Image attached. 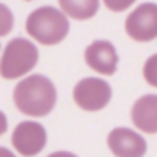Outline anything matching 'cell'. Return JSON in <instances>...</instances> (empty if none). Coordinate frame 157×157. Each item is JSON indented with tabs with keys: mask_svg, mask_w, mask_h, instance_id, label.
Masks as SVG:
<instances>
[{
	"mask_svg": "<svg viewBox=\"0 0 157 157\" xmlns=\"http://www.w3.org/2000/svg\"><path fill=\"white\" fill-rule=\"evenodd\" d=\"M13 102L26 117H46L54 111L57 102V91L50 78L43 74H32L21 80L13 91Z\"/></svg>",
	"mask_w": 157,
	"mask_h": 157,
	"instance_id": "6da1fadb",
	"label": "cell"
},
{
	"mask_svg": "<svg viewBox=\"0 0 157 157\" xmlns=\"http://www.w3.org/2000/svg\"><path fill=\"white\" fill-rule=\"evenodd\" d=\"M26 32L39 44L54 46L65 41V37L70 32V24L68 19L57 8L43 6L33 10L26 19Z\"/></svg>",
	"mask_w": 157,
	"mask_h": 157,
	"instance_id": "7a4b0ae2",
	"label": "cell"
},
{
	"mask_svg": "<svg viewBox=\"0 0 157 157\" xmlns=\"http://www.w3.org/2000/svg\"><path fill=\"white\" fill-rule=\"evenodd\" d=\"M37 61H39L37 46L30 39L15 37L6 44L4 54L0 57V76L4 80L22 78L35 68Z\"/></svg>",
	"mask_w": 157,
	"mask_h": 157,
	"instance_id": "3957f363",
	"label": "cell"
},
{
	"mask_svg": "<svg viewBox=\"0 0 157 157\" xmlns=\"http://www.w3.org/2000/svg\"><path fill=\"white\" fill-rule=\"evenodd\" d=\"M113 96L111 85L102 80V78H83L76 83L72 98L78 107H82L83 111H102Z\"/></svg>",
	"mask_w": 157,
	"mask_h": 157,
	"instance_id": "277c9868",
	"label": "cell"
},
{
	"mask_svg": "<svg viewBox=\"0 0 157 157\" xmlns=\"http://www.w3.org/2000/svg\"><path fill=\"white\" fill-rule=\"evenodd\" d=\"M126 33L137 43H150L157 37V6L144 2L137 6L126 19Z\"/></svg>",
	"mask_w": 157,
	"mask_h": 157,
	"instance_id": "5b68a950",
	"label": "cell"
},
{
	"mask_svg": "<svg viewBox=\"0 0 157 157\" xmlns=\"http://www.w3.org/2000/svg\"><path fill=\"white\" fill-rule=\"evenodd\" d=\"M11 144L21 155L33 157L46 146V129L41 122L24 120L17 124V128L13 129Z\"/></svg>",
	"mask_w": 157,
	"mask_h": 157,
	"instance_id": "8992f818",
	"label": "cell"
},
{
	"mask_svg": "<svg viewBox=\"0 0 157 157\" xmlns=\"http://www.w3.org/2000/svg\"><path fill=\"white\" fill-rule=\"evenodd\" d=\"M107 146L115 157H144L148 144L144 137L128 128H115L107 135Z\"/></svg>",
	"mask_w": 157,
	"mask_h": 157,
	"instance_id": "52a82bcc",
	"label": "cell"
},
{
	"mask_svg": "<svg viewBox=\"0 0 157 157\" xmlns=\"http://www.w3.org/2000/svg\"><path fill=\"white\" fill-rule=\"evenodd\" d=\"M85 63L102 76H113L118 68V54L109 41H93L85 48Z\"/></svg>",
	"mask_w": 157,
	"mask_h": 157,
	"instance_id": "ba28073f",
	"label": "cell"
},
{
	"mask_svg": "<svg viewBox=\"0 0 157 157\" xmlns=\"http://www.w3.org/2000/svg\"><path fill=\"white\" fill-rule=\"evenodd\" d=\"M131 120L142 133H157V96L144 94L131 107Z\"/></svg>",
	"mask_w": 157,
	"mask_h": 157,
	"instance_id": "9c48e42d",
	"label": "cell"
},
{
	"mask_svg": "<svg viewBox=\"0 0 157 157\" xmlns=\"http://www.w3.org/2000/svg\"><path fill=\"white\" fill-rule=\"evenodd\" d=\"M61 13L68 19L89 21L98 13L100 0H59Z\"/></svg>",
	"mask_w": 157,
	"mask_h": 157,
	"instance_id": "30bf717a",
	"label": "cell"
},
{
	"mask_svg": "<svg viewBox=\"0 0 157 157\" xmlns=\"http://www.w3.org/2000/svg\"><path fill=\"white\" fill-rule=\"evenodd\" d=\"M13 24H15V19L11 10L6 4H0V37L8 35L13 30Z\"/></svg>",
	"mask_w": 157,
	"mask_h": 157,
	"instance_id": "8fae6325",
	"label": "cell"
},
{
	"mask_svg": "<svg viewBox=\"0 0 157 157\" xmlns=\"http://www.w3.org/2000/svg\"><path fill=\"white\" fill-rule=\"evenodd\" d=\"M142 74H144V80L148 82V85L157 87V54L150 56V59L146 61L142 68Z\"/></svg>",
	"mask_w": 157,
	"mask_h": 157,
	"instance_id": "7c38bea8",
	"label": "cell"
},
{
	"mask_svg": "<svg viewBox=\"0 0 157 157\" xmlns=\"http://www.w3.org/2000/svg\"><path fill=\"white\" fill-rule=\"evenodd\" d=\"M105 4V8L109 11H115V13H120V11H126L129 6H133L137 0H102Z\"/></svg>",
	"mask_w": 157,
	"mask_h": 157,
	"instance_id": "4fadbf2b",
	"label": "cell"
},
{
	"mask_svg": "<svg viewBox=\"0 0 157 157\" xmlns=\"http://www.w3.org/2000/svg\"><path fill=\"white\" fill-rule=\"evenodd\" d=\"M6 131H8V118H6V115L2 111H0V137H2Z\"/></svg>",
	"mask_w": 157,
	"mask_h": 157,
	"instance_id": "5bb4252c",
	"label": "cell"
},
{
	"mask_svg": "<svg viewBox=\"0 0 157 157\" xmlns=\"http://www.w3.org/2000/svg\"><path fill=\"white\" fill-rule=\"evenodd\" d=\"M48 157H78V155H74V153H70V151H63V150H59V151L50 153Z\"/></svg>",
	"mask_w": 157,
	"mask_h": 157,
	"instance_id": "9a60e30c",
	"label": "cell"
},
{
	"mask_svg": "<svg viewBox=\"0 0 157 157\" xmlns=\"http://www.w3.org/2000/svg\"><path fill=\"white\" fill-rule=\"evenodd\" d=\"M0 157H17L11 150H8V148H4V146H0Z\"/></svg>",
	"mask_w": 157,
	"mask_h": 157,
	"instance_id": "2e32d148",
	"label": "cell"
},
{
	"mask_svg": "<svg viewBox=\"0 0 157 157\" xmlns=\"http://www.w3.org/2000/svg\"><path fill=\"white\" fill-rule=\"evenodd\" d=\"M26 2H32V0H26Z\"/></svg>",
	"mask_w": 157,
	"mask_h": 157,
	"instance_id": "e0dca14e",
	"label": "cell"
},
{
	"mask_svg": "<svg viewBox=\"0 0 157 157\" xmlns=\"http://www.w3.org/2000/svg\"><path fill=\"white\" fill-rule=\"evenodd\" d=\"M0 46H2V44H0Z\"/></svg>",
	"mask_w": 157,
	"mask_h": 157,
	"instance_id": "ac0fdd59",
	"label": "cell"
}]
</instances>
